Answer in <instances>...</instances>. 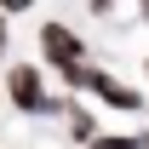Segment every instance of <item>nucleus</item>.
Instances as JSON below:
<instances>
[{
	"mask_svg": "<svg viewBox=\"0 0 149 149\" xmlns=\"http://www.w3.org/2000/svg\"><path fill=\"white\" fill-rule=\"evenodd\" d=\"M6 97H12L17 115H35V120H57V115L69 109L63 97L46 92V80H40L35 63H6Z\"/></svg>",
	"mask_w": 149,
	"mask_h": 149,
	"instance_id": "obj_1",
	"label": "nucleus"
},
{
	"mask_svg": "<svg viewBox=\"0 0 149 149\" xmlns=\"http://www.w3.org/2000/svg\"><path fill=\"white\" fill-rule=\"evenodd\" d=\"M63 80H69L74 97H97V103H109V109H120V115H143V92H132L126 80H115V74L97 69V63H80V69H69Z\"/></svg>",
	"mask_w": 149,
	"mask_h": 149,
	"instance_id": "obj_2",
	"label": "nucleus"
},
{
	"mask_svg": "<svg viewBox=\"0 0 149 149\" xmlns=\"http://www.w3.org/2000/svg\"><path fill=\"white\" fill-rule=\"evenodd\" d=\"M40 57H46V63H52L57 74H69V69H80V63H86V40L74 35L69 23H40Z\"/></svg>",
	"mask_w": 149,
	"mask_h": 149,
	"instance_id": "obj_3",
	"label": "nucleus"
},
{
	"mask_svg": "<svg viewBox=\"0 0 149 149\" xmlns=\"http://www.w3.org/2000/svg\"><path fill=\"white\" fill-rule=\"evenodd\" d=\"M92 149H149V126H143V132H115V138H109V132H97Z\"/></svg>",
	"mask_w": 149,
	"mask_h": 149,
	"instance_id": "obj_4",
	"label": "nucleus"
},
{
	"mask_svg": "<svg viewBox=\"0 0 149 149\" xmlns=\"http://www.w3.org/2000/svg\"><path fill=\"white\" fill-rule=\"evenodd\" d=\"M0 63H6V17H0Z\"/></svg>",
	"mask_w": 149,
	"mask_h": 149,
	"instance_id": "obj_5",
	"label": "nucleus"
},
{
	"mask_svg": "<svg viewBox=\"0 0 149 149\" xmlns=\"http://www.w3.org/2000/svg\"><path fill=\"white\" fill-rule=\"evenodd\" d=\"M143 69H149V63H143Z\"/></svg>",
	"mask_w": 149,
	"mask_h": 149,
	"instance_id": "obj_6",
	"label": "nucleus"
}]
</instances>
